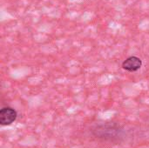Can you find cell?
I'll use <instances>...</instances> for the list:
<instances>
[{"mask_svg":"<svg viewBox=\"0 0 149 148\" xmlns=\"http://www.w3.org/2000/svg\"><path fill=\"white\" fill-rule=\"evenodd\" d=\"M17 112L11 107H3L0 111V124L2 126H9L17 119Z\"/></svg>","mask_w":149,"mask_h":148,"instance_id":"6da1fadb","label":"cell"},{"mask_svg":"<svg viewBox=\"0 0 149 148\" xmlns=\"http://www.w3.org/2000/svg\"><path fill=\"white\" fill-rule=\"evenodd\" d=\"M142 65V61L140 58L132 56L127 58L122 64V68L127 72H134L138 71Z\"/></svg>","mask_w":149,"mask_h":148,"instance_id":"7a4b0ae2","label":"cell"}]
</instances>
